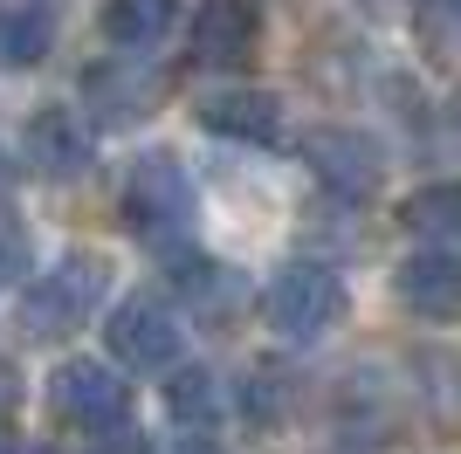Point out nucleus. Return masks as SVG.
<instances>
[{
	"label": "nucleus",
	"instance_id": "nucleus-1",
	"mask_svg": "<svg viewBox=\"0 0 461 454\" xmlns=\"http://www.w3.org/2000/svg\"><path fill=\"white\" fill-rule=\"evenodd\" d=\"M111 289V262L104 255H62L49 276L21 289V323L35 338H77L83 323L96 317V303Z\"/></svg>",
	"mask_w": 461,
	"mask_h": 454
},
{
	"label": "nucleus",
	"instance_id": "nucleus-2",
	"mask_svg": "<svg viewBox=\"0 0 461 454\" xmlns=\"http://www.w3.org/2000/svg\"><path fill=\"white\" fill-rule=\"evenodd\" d=\"M262 317H269L276 338H296V344L324 338L330 323L345 317V276L324 268V262H289V268H276V283L262 289Z\"/></svg>",
	"mask_w": 461,
	"mask_h": 454
},
{
	"label": "nucleus",
	"instance_id": "nucleus-3",
	"mask_svg": "<svg viewBox=\"0 0 461 454\" xmlns=\"http://www.w3.org/2000/svg\"><path fill=\"white\" fill-rule=\"evenodd\" d=\"M124 221H131V234H145V241H173V234H186L193 221V179L186 166H179L173 151H145V159H131V172H124Z\"/></svg>",
	"mask_w": 461,
	"mask_h": 454
},
{
	"label": "nucleus",
	"instance_id": "nucleus-4",
	"mask_svg": "<svg viewBox=\"0 0 461 454\" xmlns=\"http://www.w3.org/2000/svg\"><path fill=\"white\" fill-rule=\"evenodd\" d=\"M49 406L77 434H117L131 420V386L96 359H62L56 378H49Z\"/></svg>",
	"mask_w": 461,
	"mask_h": 454
},
{
	"label": "nucleus",
	"instance_id": "nucleus-5",
	"mask_svg": "<svg viewBox=\"0 0 461 454\" xmlns=\"http://www.w3.org/2000/svg\"><path fill=\"white\" fill-rule=\"evenodd\" d=\"M303 159L310 172L324 179L330 193H345V200H372L385 179V151L372 132H358V124H324V132L303 138Z\"/></svg>",
	"mask_w": 461,
	"mask_h": 454
},
{
	"label": "nucleus",
	"instance_id": "nucleus-6",
	"mask_svg": "<svg viewBox=\"0 0 461 454\" xmlns=\"http://www.w3.org/2000/svg\"><path fill=\"white\" fill-rule=\"evenodd\" d=\"M262 41V7L255 0H200L186 28V56L200 69H241Z\"/></svg>",
	"mask_w": 461,
	"mask_h": 454
},
{
	"label": "nucleus",
	"instance_id": "nucleus-7",
	"mask_svg": "<svg viewBox=\"0 0 461 454\" xmlns=\"http://www.w3.org/2000/svg\"><path fill=\"white\" fill-rule=\"evenodd\" d=\"M104 344H111V359L131 365V372H166V365L179 359V323H173L166 303L131 296V303H117V310H111Z\"/></svg>",
	"mask_w": 461,
	"mask_h": 454
},
{
	"label": "nucleus",
	"instance_id": "nucleus-8",
	"mask_svg": "<svg viewBox=\"0 0 461 454\" xmlns=\"http://www.w3.org/2000/svg\"><path fill=\"white\" fill-rule=\"evenodd\" d=\"M21 159H28V172H41V179H83V172H90V132H83V117L62 111V104H41V111L21 124Z\"/></svg>",
	"mask_w": 461,
	"mask_h": 454
},
{
	"label": "nucleus",
	"instance_id": "nucleus-9",
	"mask_svg": "<svg viewBox=\"0 0 461 454\" xmlns=\"http://www.w3.org/2000/svg\"><path fill=\"white\" fill-rule=\"evenodd\" d=\"M166 96L152 69H138V62H104V69L83 76V104H90L104 124H131V117H152V104Z\"/></svg>",
	"mask_w": 461,
	"mask_h": 454
},
{
	"label": "nucleus",
	"instance_id": "nucleus-10",
	"mask_svg": "<svg viewBox=\"0 0 461 454\" xmlns=\"http://www.w3.org/2000/svg\"><path fill=\"white\" fill-rule=\"evenodd\" d=\"M200 124L221 138H249V145H276L283 138V104L269 90H213L200 104Z\"/></svg>",
	"mask_w": 461,
	"mask_h": 454
},
{
	"label": "nucleus",
	"instance_id": "nucleus-11",
	"mask_svg": "<svg viewBox=\"0 0 461 454\" xmlns=\"http://www.w3.org/2000/svg\"><path fill=\"white\" fill-rule=\"evenodd\" d=\"M400 303L413 310V317H434L447 323L461 310V268L447 248H427V255H413V262L400 268Z\"/></svg>",
	"mask_w": 461,
	"mask_h": 454
},
{
	"label": "nucleus",
	"instance_id": "nucleus-12",
	"mask_svg": "<svg viewBox=\"0 0 461 454\" xmlns=\"http://www.w3.org/2000/svg\"><path fill=\"white\" fill-rule=\"evenodd\" d=\"M104 41H117V49H152V41L173 35V21H179V0H104Z\"/></svg>",
	"mask_w": 461,
	"mask_h": 454
},
{
	"label": "nucleus",
	"instance_id": "nucleus-13",
	"mask_svg": "<svg viewBox=\"0 0 461 454\" xmlns=\"http://www.w3.org/2000/svg\"><path fill=\"white\" fill-rule=\"evenodd\" d=\"M173 276H179V296L200 303V317H207V323H228L234 310H241V283H234L221 262H200V255H193V262H179Z\"/></svg>",
	"mask_w": 461,
	"mask_h": 454
},
{
	"label": "nucleus",
	"instance_id": "nucleus-14",
	"mask_svg": "<svg viewBox=\"0 0 461 454\" xmlns=\"http://www.w3.org/2000/svg\"><path fill=\"white\" fill-rule=\"evenodd\" d=\"M49 41H56V14L49 7H0V62L28 69V62L49 56Z\"/></svg>",
	"mask_w": 461,
	"mask_h": 454
},
{
	"label": "nucleus",
	"instance_id": "nucleus-15",
	"mask_svg": "<svg viewBox=\"0 0 461 454\" xmlns=\"http://www.w3.org/2000/svg\"><path fill=\"white\" fill-rule=\"evenodd\" d=\"M166 406H173L179 427H207L213 413H221V386H213L207 365H193V372L173 378V393H166Z\"/></svg>",
	"mask_w": 461,
	"mask_h": 454
},
{
	"label": "nucleus",
	"instance_id": "nucleus-16",
	"mask_svg": "<svg viewBox=\"0 0 461 454\" xmlns=\"http://www.w3.org/2000/svg\"><path fill=\"white\" fill-rule=\"evenodd\" d=\"M413 41L434 69L455 62V0H413Z\"/></svg>",
	"mask_w": 461,
	"mask_h": 454
},
{
	"label": "nucleus",
	"instance_id": "nucleus-17",
	"mask_svg": "<svg viewBox=\"0 0 461 454\" xmlns=\"http://www.w3.org/2000/svg\"><path fill=\"white\" fill-rule=\"evenodd\" d=\"M455 213H461V200H455L447 179H434V186H420L413 200H406V227H413V234H434V241L455 234Z\"/></svg>",
	"mask_w": 461,
	"mask_h": 454
},
{
	"label": "nucleus",
	"instance_id": "nucleus-18",
	"mask_svg": "<svg viewBox=\"0 0 461 454\" xmlns=\"http://www.w3.org/2000/svg\"><path fill=\"white\" fill-rule=\"evenodd\" d=\"M21 268H28V227L0 200V283H21Z\"/></svg>",
	"mask_w": 461,
	"mask_h": 454
},
{
	"label": "nucleus",
	"instance_id": "nucleus-19",
	"mask_svg": "<svg viewBox=\"0 0 461 454\" xmlns=\"http://www.w3.org/2000/svg\"><path fill=\"white\" fill-rule=\"evenodd\" d=\"M283 393H289V378H283V372H255V386H249L255 420H283Z\"/></svg>",
	"mask_w": 461,
	"mask_h": 454
},
{
	"label": "nucleus",
	"instance_id": "nucleus-20",
	"mask_svg": "<svg viewBox=\"0 0 461 454\" xmlns=\"http://www.w3.org/2000/svg\"><path fill=\"white\" fill-rule=\"evenodd\" d=\"M21 399V386H14V372H7V365H0V413H7V406H14Z\"/></svg>",
	"mask_w": 461,
	"mask_h": 454
},
{
	"label": "nucleus",
	"instance_id": "nucleus-21",
	"mask_svg": "<svg viewBox=\"0 0 461 454\" xmlns=\"http://www.w3.org/2000/svg\"><path fill=\"white\" fill-rule=\"evenodd\" d=\"M0 454H21V440H14V434H7V427H0Z\"/></svg>",
	"mask_w": 461,
	"mask_h": 454
},
{
	"label": "nucleus",
	"instance_id": "nucleus-22",
	"mask_svg": "<svg viewBox=\"0 0 461 454\" xmlns=\"http://www.w3.org/2000/svg\"><path fill=\"white\" fill-rule=\"evenodd\" d=\"M179 454H213V448H207V440H193V448H179Z\"/></svg>",
	"mask_w": 461,
	"mask_h": 454
}]
</instances>
